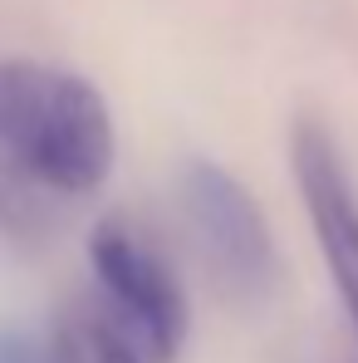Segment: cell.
I'll return each mask as SVG.
<instances>
[{
  "label": "cell",
  "mask_w": 358,
  "mask_h": 363,
  "mask_svg": "<svg viewBox=\"0 0 358 363\" xmlns=\"http://www.w3.org/2000/svg\"><path fill=\"white\" fill-rule=\"evenodd\" d=\"M181 206L201 236V250L211 260V270L236 285V290H260L275 275V245L270 226L255 206V196L240 186L231 172L196 162L181 177Z\"/></svg>",
  "instance_id": "3"
},
{
  "label": "cell",
  "mask_w": 358,
  "mask_h": 363,
  "mask_svg": "<svg viewBox=\"0 0 358 363\" xmlns=\"http://www.w3.org/2000/svg\"><path fill=\"white\" fill-rule=\"evenodd\" d=\"M0 363H79L74 344L25 334V329H0Z\"/></svg>",
  "instance_id": "5"
},
{
  "label": "cell",
  "mask_w": 358,
  "mask_h": 363,
  "mask_svg": "<svg viewBox=\"0 0 358 363\" xmlns=\"http://www.w3.org/2000/svg\"><path fill=\"white\" fill-rule=\"evenodd\" d=\"M113 113L99 89L50 64L0 60V152L35 182L84 196L113 167Z\"/></svg>",
  "instance_id": "1"
},
{
  "label": "cell",
  "mask_w": 358,
  "mask_h": 363,
  "mask_svg": "<svg viewBox=\"0 0 358 363\" xmlns=\"http://www.w3.org/2000/svg\"><path fill=\"white\" fill-rule=\"evenodd\" d=\"M89 260L104 295L118 309L128 344L147 359H172L186 339V300L167 260L128 226H99L89 241Z\"/></svg>",
  "instance_id": "2"
},
{
  "label": "cell",
  "mask_w": 358,
  "mask_h": 363,
  "mask_svg": "<svg viewBox=\"0 0 358 363\" xmlns=\"http://www.w3.org/2000/svg\"><path fill=\"white\" fill-rule=\"evenodd\" d=\"M94 363H142V354H138L128 339H104L99 354H94Z\"/></svg>",
  "instance_id": "6"
},
{
  "label": "cell",
  "mask_w": 358,
  "mask_h": 363,
  "mask_svg": "<svg viewBox=\"0 0 358 363\" xmlns=\"http://www.w3.org/2000/svg\"><path fill=\"white\" fill-rule=\"evenodd\" d=\"M295 182L304 191L319 250L329 260L334 290H339V300L349 309V324L358 334V196L334 143L309 123H299L295 133Z\"/></svg>",
  "instance_id": "4"
}]
</instances>
